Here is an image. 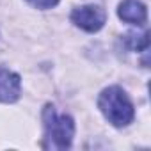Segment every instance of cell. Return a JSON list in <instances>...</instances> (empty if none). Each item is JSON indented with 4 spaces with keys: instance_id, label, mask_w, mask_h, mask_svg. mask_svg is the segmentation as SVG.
I'll return each mask as SVG.
<instances>
[{
    "instance_id": "5b68a950",
    "label": "cell",
    "mask_w": 151,
    "mask_h": 151,
    "mask_svg": "<svg viewBox=\"0 0 151 151\" xmlns=\"http://www.w3.org/2000/svg\"><path fill=\"white\" fill-rule=\"evenodd\" d=\"M117 14L123 22L126 23H133V25H140L146 22V6L139 0H124V2L119 4Z\"/></svg>"
},
{
    "instance_id": "6da1fadb",
    "label": "cell",
    "mask_w": 151,
    "mask_h": 151,
    "mask_svg": "<svg viewBox=\"0 0 151 151\" xmlns=\"http://www.w3.org/2000/svg\"><path fill=\"white\" fill-rule=\"evenodd\" d=\"M98 107L114 126H126L133 119V105L126 93L117 86L107 87L100 94Z\"/></svg>"
},
{
    "instance_id": "7a4b0ae2",
    "label": "cell",
    "mask_w": 151,
    "mask_h": 151,
    "mask_svg": "<svg viewBox=\"0 0 151 151\" xmlns=\"http://www.w3.org/2000/svg\"><path fill=\"white\" fill-rule=\"evenodd\" d=\"M43 121H45L46 139L50 140L52 147L66 149L71 146L73 133H75V123L69 116L60 114L53 107L48 105L43 112Z\"/></svg>"
},
{
    "instance_id": "8992f818",
    "label": "cell",
    "mask_w": 151,
    "mask_h": 151,
    "mask_svg": "<svg viewBox=\"0 0 151 151\" xmlns=\"http://www.w3.org/2000/svg\"><path fill=\"white\" fill-rule=\"evenodd\" d=\"M124 43H126V46H128L130 50H137V52L146 50V48L149 46L147 30H142V32H139V30L128 32V34L124 36Z\"/></svg>"
},
{
    "instance_id": "277c9868",
    "label": "cell",
    "mask_w": 151,
    "mask_h": 151,
    "mask_svg": "<svg viewBox=\"0 0 151 151\" xmlns=\"http://www.w3.org/2000/svg\"><path fill=\"white\" fill-rule=\"evenodd\" d=\"M20 89H22L20 77L11 69L0 66V101L4 103L16 101L20 98Z\"/></svg>"
},
{
    "instance_id": "3957f363",
    "label": "cell",
    "mask_w": 151,
    "mask_h": 151,
    "mask_svg": "<svg viewBox=\"0 0 151 151\" xmlns=\"http://www.w3.org/2000/svg\"><path fill=\"white\" fill-rule=\"evenodd\" d=\"M71 20L77 27L87 32H98L107 22V13L103 7L89 4V6H80L75 9L71 13Z\"/></svg>"
},
{
    "instance_id": "52a82bcc",
    "label": "cell",
    "mask_w": 151,
    "mask_h": 151,
    "mask_svg": "<svg viewBox=\"0 0 151 151\" xmlns=\"http://www.w3.org/2000/svg\"><path fill=\"white\" fill-rule=\"evenodd\" d=\"M29 4L37 9H52L59 4V0H29Z\"/></svg>"
}]
</instances>
